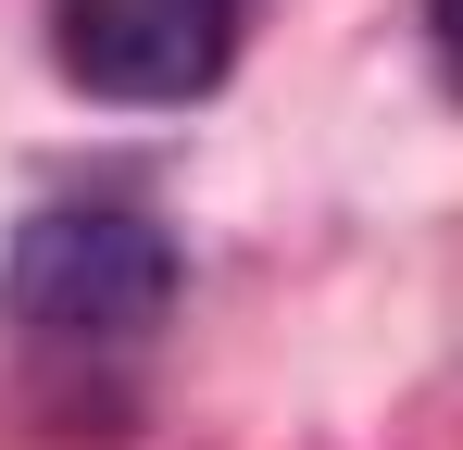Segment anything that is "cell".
Instances as JSON below:
<instances>
[{
    "instance_id": "1",
    "label": "cell",
    "mask_w": 463,
    "mask_h": 450,
    "mask_svg": "<svg viewBox=\"0 0 463 450\" xmlns=\"http://www.w3.org/2000/svg\"><path fill=\"white\" fill-rule=\"evenodd\" d=\"M188 288L175 238H163L138 201H38L0 250V325L25 363H63V375H100V363H138L163 338V313Z\"/></svg>"
},
{
    "instance_id": "2",
    "label": "cell",
    "mask_w": 463,
    "mask_h": 450,
    "mask_svg": "<svg viewBox=\"0 0 463 450\" xmlns=\"http://www.w3.org/2000/svg\"><path fill=\"white\" fill-rule=\"evenodd\" d=\"M250 38V0H51V63L113 113L213 100Z\"/></svg>"
},
{
    "instance_id": "3",
    "label": "cell",
    "mask_w": 463,
    "mask_h": 450,
    "mask_svg": "<svg viewBox=\"0 0 463 450\" xmlns=\"http://www.w3.org/2000/svg\"><path fill=\"white\" fill-rule=\"evenodd\" d=\"M426 51H439V75L463 88V0H426Z\"/></svg>"
}]
</instances>
